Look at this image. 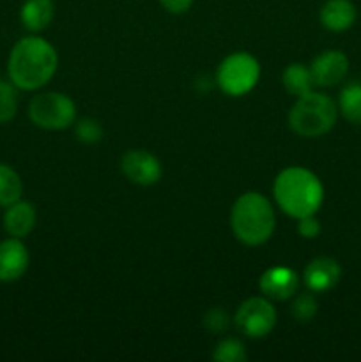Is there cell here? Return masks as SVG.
<instances>
[{"label": "cell", "mask_w": 361, "mask_h": 362, "mask_svg": "<svg viewBox=\"0 0 361 362\" xmlns=\"http://www.w3.org/2000/svg\"><path fill=\"white\" fill-rule=\"evenodd\" d=\"M230 325V317L227 315V311H223L222 308H212L205 313L204 317V327L205 331L212 332V334H222L229 329Z\"/></svg>", "instance_id": "obj_23"}, {"label": "cell", "mask_w": 361, "mask_h": 362, "mask_svg": "<svg viewBox=\"0 0 361 362\" xmlns=\"http://www.w3.org/2000/svg\"><path fill=\"white\" fill-rule=\"evenodd\" d=\"M230 226L236 239L244 246H260L275 233V209L264 194L248 191L234 202L230 211Z\"/></svg>", "instance_id": "obj_3"}, {"label": "cell", "mask_w": 361, "mask_h": 362, "mask_svg": "<svg viewBox=\"0 0 361 362\" xmlns=\"http://www.w3.org/2000/svg\"><path fill=\"white\" fill-rule=\"evenodd\" d=\"M30 255L21 239L9 237L0 243V283L18 281L27 272Z\"/></svg>", "instance_id": "obj_11"}, {"label": "cell", "mask_w": 361, "mask_h": 362, "mask_svg": "<svg viewBox=\"0 0 361 362\" xmlns=\"http://www.w3.org/2000/svg\"><path fill=\"white\" fill-rule=\"evenodd\" d=\"M234 320L244 336L260 339L275 329L276 310L268 297H251L241 304Z\"/></svg>", "instance_id": "obj_7"}, {"label": "cell", "mask_w": 361, "mask_h": 362, "mask_svg": "<svg viewBox=\"0 0 361 362\" xmlns=\"http://www.w3.org/2000/svg\"><path fill=\"white\" fill-rule=\"evenodd\" d=\"M338 110L347 122L361 126V83H349L342 88Z\"/></svg>", "instance_id": "obj_18"}, {"label": "cell", "mask_w": 361, "mask_h": 362, "mask_svg": "<svg viewBox=\"0 0 361 362\" xmlns=\"http://www.w3.org/2000/svg\"><path fill=\"white\" fill-rule=\"evenodd\" d=\"M282 83L285 87V90L290 95H294V98H301V95L314 90L315 87L310 67L299 62L289 64L285 67V71L282 74Z\"/></svg>", "instance_id": "obj_16"}, {"label": "cell", "mask_w": 361, "mask_h": 362, "mask_svg": "<svg viewBox=\"0 0 361 362\" xmlns=\"http://www.w3.org/2000/svg\"><path fill=\"white\" fill-rule=\"evenodd\" d=\"M338 105L322 92H308L297 98L289 113V126L303 138H319L335 127Z\"/></svg>", "instance_id": "obj_4"}, {"label": "cell", "mask_w": 361, "mask_h": 362, "mask_svg": "<svg viewBox=\"0 0 361 362\" xmlns=\"http://www.w3.org/2000/svg\"><path fill=\"white\" fill-rule=\"evenodd\" d=\"M120 170L130 182L137 186H152L163 175V166L152 152L131 148L120 159Z\"/></svg>", "instance_id": "obj_8"}, {"label": "cell", "mask_w": 361, "mask_h": 362, "mask_svg": "<svg viewBox=\"0 0 361 362\" xmlns=\"http://www.w3.org/2000/svg\"><path fill=\"white\" fill-rule=\"evenodd\" d=\"M32 124L46 131H62L76 122V105L62 92H41L28 105Z\"/></svg>", "instance_id": "obj_6"}, {"label": "cell", "mask_w": 361, "mask_h": 362, "mask_svg": "<svg viewBox=\"0 0 361 362\" xmlns=\"http://www.w3.org/2000/svg\"><path fill=\"white\" fill-rule=\"evenodd\" d=\"M23 194L21 177L13 166L0 163V207H9Z\"/></svg>", "instance_id": "obj_17"}, {"label": "cell", "mask_w": 361, "mask_h": 362, "mask_svg": "<svg viewBox=\"0 0 361 362\" xmlns=\"http://www.w3.org/2000/svg\"><path fill=\"white\" fill-rule=\"evenodd\" d=\"M322 232L321 221L315 218V214L304 216V218L297 219V233L303 239H317Z\"/></svg>", "instance_id": "obj_24"}, {"label": "cell", "mask_w": 361, "mask_h": 362, "mask_svg": "<svg viewBox=\"0 0 361 362\" xmlns=\"http://www.w3.org/2000/svg\"><path fill=\"white\" fill-rule=\"evenodd\" d=\"M74 134H76L78 141H81V144L94 145L103 140V127L96 119L85 117V119H80L74 124Z\"/></svg>", "instance_id": "obj_22"}, {"label": "cell", "mask_w": 361, "mask_h": 362, "mask_svg": "<svg viewBox=\"0 0 361 362\" xmlns=\"http://www.w3.org/2000/svg\"><path fill=\"white\" fill-rule=\"evenodd\" d=\"M246 357V346L236 338H225L216 345L212 352V359L218 362H244Z\"/></svg>", "instance_id": "obj_20"}, {"label": "cell", "mask_w": 361, "mask_h": 362, "mask_svg": "<svg viewBox=\"0 0 361 362\" xmlns=\"http://www.w3.org/2000/svg\"><path fill=\"white\" fill-rule=\"evenodd\" d=\"M260 78V64L251 53L236 52L222 60L216 71V85L219 90L232 98L248 94Z\"/></svg>", "instance_id": "obj_5"}, {"label": "cell", "mask_w": 361, "mask_h": 362, "mask_svg": "<svg viewBox=\"0 0 361 362\" xmlns=\"http://www.w3.org/2000/svg\"><path fill=\"white\" fill-rule=\"evenodd\" d=\"M315 87H335L349 73V59L340 49H326L310 66Z\"/></svg>", "instance_id": "obj_9"}, {"label": "cell", "mask_w": 361, "mask_h": 362, "mask_svg": "<svg viewBox=\"0 0 361 362\" xmlns=\"http://www.w3.org/2000/svg\"><path fill=\"white\" fill-rule=\"evenodd\" d=\"M321 23L331 32H343L356 21V7L350 0H328L321 7Z\"/></svg>", "instance_id": "obj_14"}, {"label": "cell", "mask_w": 361, "mask_h": 362, "mask_svg": "<svg viewBox=\"0 0 361 362\" xmlns=\"http://www.w3.org/2000/svg\"><path fill=\"white\" fill-rule=\"evenodd\" d=\"M258 288L269 300H289L299 288V276L290 267L276 265L260 276Z\"/></svg>", "instance_id": "obj_10"}, {"label": "cell", "mask_w": 361, "mask_h": 362, "mask_svg": "<svg viewBox=\"0 0 361 362\" xmlns=\"http://www.w3.org/2000/svg\"><path fill=\"white\" fill-rule=\"evenodd\" d=\"M273 194L278 207L290 218L317 214L324 202V186L321 179L303 166L282 170L275 179Z\"/></svg>", "instance_id": "obj_2"}, {"label": "cell", "mask_w": 361, "mask_h": 362, "mask_svg": "<svg viewBox=\"0 0 361 362\" xmlns=\"http://www.w3.org/2000/svg\"><path fill=\"white\" fill-rule=\"evenodd\" d=\"M18 90L13 81L0 80V126L11 122L18 113Z\"/></svg>", "instance_id": "obj_19"}, {"label": "cell", "mask_w": 361, "mask_h": 362, "mask_svg": "<svg viewBox=\"0 0 361 362\" xmlns=\"http://www.w3.org/2000/svg\"><path fill=\"white\" fill-rule=\"evenodd\" d=\"M319 311V303L315 299L314 292H303L299 296L294 297L292 306H290V313L301 324L314 320V317Z\"/></svg>", "instance_id": "obj_21"}, {"label": "cell", "mask_w": 361, "mask_h": 362, "mask_svg": "<svg viewBox=\"0 0 361 362\" xmlns=\"http://www.w3.org/2000/svg\"><path fill=\"white\" fill-rule=\"evenodd\" d=\"M2 221L7 235L16 237V239H25L34 230L35 221H38V211H35L32 202L21 200L20 198L13 205L6 207Z\"/></svg>", "instance_id": "obj_13"}, {"label": "cell", "mask_w": 361, "mask_h": 362, "mask_svg": "<svg viewBox=\"0 0 361 362\" xmlns=\"http://www.w3.org/2000/svg\"><path fill=\"white\" fill-rule=\"evenodd\" d=\"M342 278V267L335 258L319 257L306 265L303 272V281L306 288L314 293L329 292L338 285Z\"/></svg>", "instance_id": "obj_12"}, {"label": "cell", "mask_w": 361, "mask_h": 362, "mask_svg": "<svg viewBox=\"0 0 361 362\" xmlns=\"http://www.w3.org/2000/svg\"><path fill=\"white\" fill-rule=\"evenodd\" d=\"M161 6L172 14H183L191 7L193 0H159Z\"/></svg>", "instance_id": "obj_25"}, {"label": "cell", "mask_w": 361, "mask_h": 362, "mask_svg": "<svg viewBox=\"0 0 361 362\" xmlns=\"http://www.w3.org/2000/svg\"><path fill=\"white\" fill-rule=\"evenodd\" d=\"M53 14V0H25L20 9V20L28 32H42L52 23Z\"/></svg>", "instance_id": "obj_15"}, {"label": "cell", "mask_w": 361, "mask_h": 362, "mask_svg": "<svg viewBox=\"0 0 361 362\" xmlns=\"http://www.w3.org/2000/svg\"><path fill=\"white\" fill-rule=\"evenodd\" d=\"M57 66V49L39 35H27L11 49L7 74L20 90H39L52 80Z\"/></svg>", "instance_id": "obj_1"}]
</instances>
